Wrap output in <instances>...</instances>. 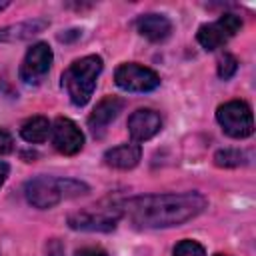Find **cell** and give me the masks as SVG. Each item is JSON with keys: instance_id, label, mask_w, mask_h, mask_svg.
I'll return each mask as SVG.
<instances>
[{"instance_id": "6da1fadb", "label": "cell", "mask_w": 256, "mask_h": 256, "mask_svg": "<svg viewBox=\"0 0 256 256\" xmlns=\"http://www.w3.org/2000/svg\"><path fill=\"white\" fill-rule=\"evenodd\" d=\"M206 208V198L198 192L182 194H150L136 196L122 206L126 214L140 228H168L196 218Z\"/></svg>"}, {"instance_id": "7a4b0ae2", "label": "cell", "mask_w": 256, "mask_h": 256, "mask_svg": "<svg viewBox=\"0 0 256 256\" xmlns=\"http://www.w3.org/2000/svg\"><path fill=\"white\" fill-rule=\"evenodd\" d=\"M86 192L88 186L84 182L54 176H36L28 180L24 186L26 200L36 208H52L64 198H76Z\"/></svg>"}, {"instance_id": "3957f363", "label": "cell", "mask_w": 256, "mask_h": 256, "mask_svg": "<svg viewBox=\"0 0 256 256\" xmlns=\"http://www.w3.org/2000/svg\"><path fill=\"white\" fill-rule=\"evenodd\" d=\"M100 72H102V58L90 54L72 62L70 68L62 74V86L66 88L74 106H84L90 100Z\"/></svg>"}, {"instance_id": "277c9868", "label": "cell", "mask_w": 256, "mask_h": 256, "mask_svg": "<svg viewBox=\"0 0 256 256\" xmlns=\"http://www.w3.org/2000/svg\"><path fill=\"white\" fill-rule=\"evenodd\" d=\"M216 120L222 130L232 138H248L254 132L252 110L242 100H230L216 110Z\"/></svg>"}, {"instance_id": "5b68a950", "label": "cell", "mask_w": 256, "mask_h": 256, "mask_svg": "<svg viewBox=\"0 0 256 256\" xmlns=\"http://www.w3.org/2000/svg\"><path fill=\"white\" fill-rule=\"evenodd\" d=\"M122 216V206H108V208H92L82 210L68 216V224L74 230H88V232H110L116 228Z\"/></svg>"}, {"instance_id": "8992f818", "label": "cell", "mask_w": 256, "mask_h": 256, "mask_svg": "<svg viewBox=\"0 0 256 256\" xmlns=\"http://www.w3.org/2000/svg\"><path fill=\"white\" fill-rule=\"evenodd\" d=\"M242 28V18L236 14H224L220 16L216 22L204 24L198 28V42L204 50H218L220 46H224L236 32H240Z\"/></svg>"}, {"instance_id": "52a82bcc", "label": "cell", "mask_w": 256, "mask_h": 256, "mask_svg": "<svg viewBox=\"0 0 256 256\" xmlns=\"http://www.w3.org/2000/svg\"><path fill=\"white\" fill-rule=\"evenodd\" d=\"M114 80L118 88L128 92H150L160 86V76L152 68H146L136 62L118 66L114 72Z\"/></svg>"}, {"instance_id": "ba28073f", "label": "cell", "mask_w": 256, "mask_h": 256, "mask_svg": "<svg viewBox=\"0 0 256 256\" xmlns=\"http://www.w3.org/2000/svg\"><path fill=\"white\" fill-rule=\"evenodd\" d=\"M52 48L46 42H36L30 46L20 66V80L26 84H40L52 66Z\"/></svg>"}, {"instance_id": "9c48e42d", "label": "cell", "mask_w": 256, "mask_h": 256, "mask_svg": "<svg viewBox=\"0 0 256 256\" xmlns=\"http://www.w3.org/2000/svg\"><path fill=\"white\" fill-rule=\"evenodd\" d=\"M52 144L60 154L74 156L84 146V134L82 130L70 120V118H56L52 126Z\"/></svg>"}, {"instance_id": "30bf717a", "label": "cell", "mask_w": 256, "mask_h": 256, "mask_svg": "<svg viewBox=\"0 0 256 256\" xmlns=\"http://www.w3.org/2000/svg\"><path fill=\"white\" fill-rule=\"evenodd\" d=\"M160 128H162V118L158 112H154L150 108H138L128 118V132L134 142L150 140L152 136H156L160 132Z\"/></svg>"}, {"instance_id": "8fae6325", "label": "cell", "mask_w": 256, "mask_h": 256, "mask_svg": "<svg viewBox=\"0 0 256 256\" xmlns=\"http://www.w3.org/2000/svg\"><path fill=\"white\" fill-rule=\"evenodd\" d=\"M124 108V100L122 98H116V96H106L104 100H100L96 104V108L92 110V114L88 116V128L100 136L104 132V128L122 112Z\"/></svg>"}, {"instance_id": "7c38bea8", "label": "cell", "mask_w": 256, "mask_h": 256, "mask_svg": "<svg viewBox=\"0 0 256 256\" xmlns=\"http://www.w3.org/2000/svg\"><path fill=\"white\" fill-rule=\"evenodd\" d=\"M50 26V20L46 18H32V20H24L6 28H0V42H22V40H30L32 36L44 32Z\"/></svg>"}, {"instance_id": "4fadbf2b", "label": "cell", "mask_w": 256, "mask_h": 256, "mask_svg": "<svg viewBox=\"0 0 256 256\" xmlns=\"http://www.w3.org/2000/svg\"><path fill=\"white\" fill-rule=\"evenodd\" d=\"M138 32L150 42H162L172 32V22L162 14H142L136 20Z\"/></svg>"}, {"instance_id": "5bb4252c", "label": "cell", "mask_w": 256, "mask_h": 256, "mask_svg": "<svg viewBox=\"0 0 256 256\" xmlns=\"http://www.w3.org/2000/svg\"><path fill=\"white\" fill-rule=\"evenodd\" d=\"M142 148L138 144H120L104 154V162L116 170H130L140 162Z\"/></svg>"}, {"instance_id": "9a60e30c", "label": "cell", "mask_w": 256, "mask_h": 256, "mask_svg": "<svg viewBox=\"0 0 256 256\" xmlns=\"http://www.w3.org/2000/svg\"><path fill=\"white\" fill-rule=\"evenodd\" d=\"M50 130H52V128H50L48 118H44V116H32V118H28V120L22 124L20 136H22L26 142H30V144H40V142H44V140L48 138Z\"/></svg>"}, {"instance_id": "2e32d148", "label": "cell", "mask_w": 256, "mask_h": 256, "mask_svg": "<svg viewBox=\"0 0 256 256\" xmlns=\"http://www.w3.org/2000/svg\"><path fill=\"white\" fill-rule=\"evenodd\" d=\"M214 164L220 168H238L246 164V154L236 148H224L214 154Z\"/></svg>"}, {"instance_id": "e0dca14e", "label": "cell", "mask_w": 256, "mask_h": 256, "mask_svg": "<svg viewBox=\"0 0 256 256\" xmlns=\"http://www.w3.org/2000/svg\"><path fill=\"white\" fill-rule=\"evenodd\" d=\"M236 70H238V60H236V56L230 54V52H224V54L220 56V60H218V76H220L222 80H228V78H232V76L236 74Z\"/></svg>"}, {"instance_id": "ac0fdd59", "label": "cell", "mask_w": 256, "mask_h": 256, "mask_svg": "<svg viewBox=\"0 0 256 256\" xmlns=\"http://www.w3.org/2000/svg\"><path fill=\"white\" fill-rule=\"evenodd\" d=\"M172 256H206V250L196 240H182L176 244Z\"/></svg>"}, {"instance_id": "d6986e66", "label": "cell", "mask_w": 256, "mask_h": 256, "mask_svg": "<svg viewBox=\"0 0 256 256\" xmlns=\"http://www.w3.org/2000/svg\"><path fill=\"white\" fill-rule=\"evenodd\" d=\"M12 150H14V140H12V136H10L6 130L0 128V156L10 154Z\"/></svg>"}, {"instance_id": "ffe728a7", "label": "cell", "mask_w": 256, "mask_h": 256, "mask_svg": "<svg viewBox=\"0 0 256 256\" xmlns=\"http://www.w3.org/2000/svg\"><path fill=\"white\" fill-rule=\"evenodd\" d=\"M46 256H64V246L60 240H50L46 244Z\"/></svg>"}, {"instance_id": "44dd1931", "label": "cell", "mask_w": 256, "mask_h": 256, "mask_svg": "<svg viewBox=\"0 0 256 256\" xmlns=\"http://www.w3.org/2000/svg\"><path fill=\"white\" fill-rule=\"evenodd\" d=\"M76 256H108L102 248H82L76 252Z\"/></svg>"}, {"instance_id": "7402d4cb", "label": "cell", "mask_w": 256, "mask_h": 256, "mask_svg": "<svg viewBox=\"0 0 256 256\" xmlns=\"http://www.w3.org/2000/svg\"><path fill=\"white\" fill-rule=\"evenodd\" d=\"M72 38H80V30H68V34H60L58 36L60 42H70Z\"/></svg>"}, {"instance_id": "603a6c76", "label": "cell", "mask_w": 256, "mask_h": 256, "mask_svg": "<svg viewBox=\"0 0 256 256\" xmlns=\"http://www.w3.org/2000/svg\"><path fill=\"white\" fill-rule=\"evenodd\" d=\"M8 172H10V166H8V164H6L4 160H0V186L4 184V180H6Z\"/></svg>"}, {"instance_id": "cb8c5ba5", "label": "cell", "mask_w": 256, "mask_h": 256, "mask_svg": "<svg viewBox=\"0 0 256 256\" xmlns=\"http://www.w3.org/2000/svg\"><path fill=\"white\" fill-rule=\"evenodd\" d=\"M8 4H10V2H8V0H2V2H0V10H4V8H6V6H8Z\"/></svg>"}, {"instance_id": "d4e9b609", "label": "cell", "mask_w": 256, "mask_h": 256, "mask_svg": "<svg viewBox=\"0 0 256 256\" xmlns=\"http://www.w3.org/2000/svg\"><path fill=\"white\" fill-rule=\"evenodd\" d=\"M216 256H224V254H216Z\"/></svg>"}]
</instances>
